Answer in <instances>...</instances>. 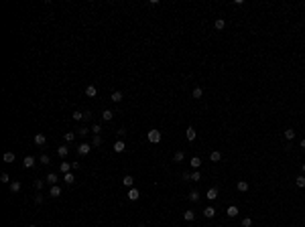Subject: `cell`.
Wrapping results in <instances>:
<instances>
[{"label": "cell", "mask_w": 305, "mask_h": 227, "mask_svg": "<svg viewBox=\"0 0 305 227\" xmlns=\"http://www.w3.org/2000/svg\"><path fill=\"white\" fill-rule=\"evenodd\" d=\"M149 142H153V144H159L161 142V132L159 130H149Z\"/></svg>", "instance_id": "obj_1"}, {"label": "cell", "mask_w": 305, "mask_h": 227, "mask_svg": "<svg viewBox=\"0 0 305 227\" xmlns=\"http://www.w3.org/2000/svg\"><path fill=\"white\" fill-rule=\"evenodd\" d=\"M89 150H92V144H86V142L77 146V154H80V156H87Z\"/></svg>", "instance_id": "obj_2"}, {"label": "cell", "mask_w": 305, "mask_h": 227, "mask_svg": "<svg viewBox=\"0 0 305 227\" xmlns=\"http://www.w3.org/2000/svg\"><path fill=\"white\" fill-rule=\"evenodd\" d=\"M45 181H47V182H49V184H51V186H53V184H57V181H59V177H57V173H49V175L45 177Z\"/></svg>", "instance_id": "obj_3"}, {"label": "cell", "mask_w": 305, "mask_h": 227, "mask_svg": "<svg viewBox=\"0 0 305 227\" xmlns=\"http://www.w3.org/2000/svg\"><path fill=\"white\" fill-rule=\"evenodd\" d=\"M23 166H25V168H33V166H35V158H33V156H25V158H23Z\"/></svg>", "instance_id": "obj_4"}, {"label": "cell", "mask_w": 305, "mask_h": 227, "mask_svg": "<svg viewBox=\"0 0 305 227\" xmlns=\"http://www.w3.org/2000/svg\"><path fill=\"white\" fill-rule=\"evenodd\" d=\"M226 213H228V217H236V215H238V213H240V209H238V207H236V205H230V207H228V211H226Z\"/></svg>", "instance_id": "obj_5"}, {"label": "cell", "mask_w": 305, "mask_h": 227, "mask_svg": "<svg viewBox=\"0 0 305 227\" xmlns=\"http://www.w3.org/2000/svg\"><path fill=\"white\" fill-rule=\"evenodd\" d=\"M214 215H216V209H214V207H206V209H204V217H206V219H212Z\"/></svg>", "instance_id": "obj_6"}, {"label": "cell", "mask_w": 305, "mask_h": 227, "mask_svg": "<svg viewBox=\"0 0 305 227\" xmlns=\"http://www.w3.org/2000/svg\"><path fill=\"white\" fill-rule=\"evenodd\" d=\"M185 136H187V140H189V142H193V140H195V136H197V134H195V130H193V128H191V126H189V128H187V130H185Z\"/></svg>", "instance_id": "obj_7"}, {"label": "cell", "mask_w": 305, "mask_h": 227, "mask_svg": "<svg viewBox=\"0 0 305 227\" xmlns=\"http://www.w3.org/2000/svg\"><path fill=\"white\" fill-rule=\"evenodd\" d=\"M122 97H124V95H122V91H114V93L110 95V99H112V101H116V103H120V101H122Z\"/></svg>", "instance_id": "obj_8"}, {"label": "cell", "mask_w": 305, "mask_h": 227, "mask_svg": "<svg viewBox=\"0 0 305 227\" xmlns=\"http://www.w3.org/2000/svg\"><path fill=\"white\" fill-rule=\"evenodd\" d=\"M112 118H114V112H110V110H104V112H102V120H104V122H110Z\"/></svg>", "instance_id": "obj_9"}, {"label": "cell", "mask_w": 305, "mask_h": 227, "mask_svg": "<svg viewBox=\"0 0 305 227\" xmlns=\"http://www.w3.org/2000/svg\"><path fill=\"white\" fill-rule=\"evenodd\" d=\"M124 148H126L124 140H116V144H114V150H116V152H124Z\"/></svg>", "instance_id": "obj_10"}, {"label": "cell", "mask_w": 305, "mask_h": 227, "mask_svg": "<svg viewBox=\"0 0 305 227\" xmlns=\"http://www.w3.org/2000/svg\"><path fill=\"white\" fill-rule=\"evenodd\" d=\"M49 195H51V197H61V189H59L57 184H53V186L49 189Z\"/></svg>", "instance_id": "obj_11"}, {"label": "cell", "mask_w": 305, "mask_h": 227, "mask_svg": "<svg viewBox=\"0 0 305 227\" xmlns=\"http://www.w3.org/2000/svg\"><path fill=\"white\" fill-rule=\"evenodd\" d=\"M208 199H210V201H216V199H218V189H216V186H212V189L208 191Z\"/></svg>", "instance_id": "obj_12"}, {"label": "cell", "mask_w": 305, "mask_h": 227, "mask_svg": "<svg viewBox=\"0 0 305 227\" xmlns=\"http://www.w3.org/2000/svg\"><path fill=\"white\" fill-rule=\"evenodd\" d=\"M86 95L87 97H96V95H98V89H96L94 85H87L86 87Z\"/></svg>", "instance_id": "obj_13"}, {"label": "cell", "mask_w": 305, "mask_h": 227, "mask_svg": "<svg viewBox=\"0 0 305 227\" xmlns=\"http://www.w3.org/2000/svg\"><path fill=\"white\" fill-rule=\"evenodd\" d=\"M236 189H238L240 193H246V191H248V182H246V181H238Z\"/></svg>", "instance_id": "obj_14"}, {"label": "cell", "mask_w": 305, "mask_h": 227, "mask_svg": "<svg viewBox=\"0 0 305 227\" xmlns=\"http://www.w3.org/2000/svg\"><path fill=\"white\" fill-rule=\"evenodd\" d=\"M138 197H140V193H138V189H130V191H128V199H130V201H136Z\"/></svg>", "instance_id": "obj_15"}, {"label": "cell", "mask_w": 305, "mask_h": 227, "mask_svg": "<svg viewBox=\"0 0 305 227\" xmlns=\"http://www.w3.org/2000/svg\"><path fill=\"white\" fill-rule=\"evenodd\" d=\"M67 152H69V148H67V146H59V148H57L59 158H65V156H67Z\"/></svg>", "instance_id": "obj_16"}, {"label": "cell", "mask_w": 305, "mask_h": 227, "mask_svg": "<svg viewBox=\"0 0 305 227\" xmlns=\"http://www.w3.org/2000/svg\"><path fill=\"white\" fill-rule=\"evenodd\" d=\"M201 95H204V89H201V87H195V89L191 91V97H193V99H199Z\"/></svg>", "instance_id": "obj_17"}, {"label": "cell", "mask_w": 305, "mask_h": 227, "mask_svg": "<svg viewBox=\"0 0 305 227\" xmlns=\"http://www.w3.org/2000/svg\"><path fill=\"white\" fill-rule=\"evenodd\" d=\"M20 191V182L18 181H12L10 182V193H18Z\"/></svg>", "instance_id": "obj_18"}, {"label": "cell", "mask_w": 305, "mask_h": 227, "mask_svg": "<svg viewBox=\"0 0 305 227\" xmlns=\"http://www.w3.org/2000/svg\"><path fill=\"white\" fill-rule=\"evenodd\" d=\"M63 181L67 182V184H73V181H75V177H73V173H67V175H63Z\"/></svg>", "instance_id": "obj_19"}, {"label": "cell", "mask_w": 305, "mask_h": 227, "mask_svg": "<svg viewBox=\"0 0 305 227\" xmlns=\"http://www.w3.org/2000/svg\"><path fill=\"white\" fill-rule=\"evenodd\" d=\"M132 182H134V179H132V177H128V175L122 179V184H124V186H128V189H132Z\"/></svg>", "instance_id": "obj_20"}, {"label": "cell", "mask_w": 305, "mask_h": 227, "mask_svg": "<svg viewBox=\"0 0 305 227\" xmlns=\"http://www.w3.org/2000/svg\"><path fill=\"white\" fill-rule=\"evenodd\" d=\"M191 166H193V168H199V166H201V158H199V156H193V158H191Z\"/></svg>", "instance_id": "obj_21"}, {"label": "cell", "mask_w": 305, "mask_h": 227, "mask_svg": "<svg viewBox=\"0 0 305 227\" xmlns=\"http://www.w3.org/2000/svg\"><path fill=\"white\" fill-rule=\"evenodd\" d=\"M183 219H185V221H193V219H195V213H193V211H185V213H183Z\"/></svg>", "instance_id": "obj_22"}, {"label": "cell", "mask_w": 305, "mask_h": 227, "mask_svg": "<svg viewBox=\"0 0 305 227\" xmlns=\"http://www.w3.org/2000/svg\"><path fill=\"white\" fill-rule=\"evenodd\" d=\"M35 144H37V146H43L45 144V134H37V136H35Z\"/></svg>", "instance_id": "obj_23"}, {"label": "cell", "mask_w": 305, "mask_h": 227, "mask_svg": "<svg viewBox=\"0 0 305 227\" xmlns=\"http://www.w3.org/2000/svg\"><path fill=\"white\" fill-rule=\"evenodd\" d=\"M210 160H212V162H218V160H222V154H220L218 150L212 152V154H210Z\"/></svg>", "instance_id": "obj_24"}, {"label": "cell", "mask_w": 305, "mask_h": 227, "mask_svg": "<svg viewBox=\"0 0 305 227\" xmlns=\"http://www.w3.org/2000/svg\"><path fill=\"white\" fill-rule=\"evenodd\" d=\"M2 158H4V162H14V152H6Z\"/></svg>", "instance_id": "obj_25"}, {"label": "cell", "mask_w": 305, "mask_h": 227, "mask_svg": "<svg viewBox=\"0 0 305 227\" xmlns=\"http://www.w3.org/2000/svg\"><path fill=\"white\" fill-rule=\"evenodd\" d=\"M61 173H63V175L71 173V164H67V162H61Z\"/></svg>", "instance_id": "obj_26"}, {"label": "cell", "mask_w": 305, "mask_h": 227, "mask_svg": "<svg viewBox=\"0 0 305 227\" xmlns=\"http://www.w3.org/2000/svg\"><path fill=\"white\" fill-rule=\"evenodd\" d=\"M183 158H185V154H183L181 150H177V152H175V156H173V160H175V162H181Z\"/></svg>", "instance_id": "obj_27"}, {"label": "cell", "mask_w": 305, "mask_h": 227, "mask_svg": "<svg viewBox=\"0 0 305 227\" xmlns=\"http://www.w3.org/2000/svg\"><path fill=\"white\" fill-rule=\"evenodd\" d=\"M285 138H287V140L291 142V140L295 138V130H291V128H289V130H285Z\"/></svg>", "instance_id": "obj_28"}, {"label": "cell", "mask_w": 305, "mask_h": 227, "mask_svg": "<svg viewBox=\"0 0 305 227\" xmlns=\"http://www.w3.org/2000/svg\"><path fill=\"white\" fill-rule=\"evenodd\" d=\"M214 27H216V29H218V31H222V29H224V27H226V20H224V18H218V20H216V24H214Z\"/></svg>", "instance_id": "obj_29"}, {"label": "cell", "mask_w": 305, "mask_h": 227, "mask_svg": "<svg viewBox=\"0 0 305 227\" xmlns=\"http://www.w3.org/2000/svg\"><path fill=\"white\" fill-rule=\"evenodd\" d=\"M295 182H297V186H299V189H303V186H305V175L297 177V181H295Z\"/></svg>", "instance_id": "obj_30"}, {"label": "cell", "mask_w": 305, "mask_h": 227, "mask_svg": "<svg viewBox=\"0 0 305 227\" xmlns=\"http://www.w3.org/2000/svg\"><path fill=\"white\" fill-rule=\"evenodd\" d=\"M71 118H73L75 122H80V120H84V114H82V112H73V114H71Z\"/></svg>", "instance_id": "obj_31"}, {"label": "cell", "mask_w": 305, "mask_h": 227, "mask_svg": "<svg viewBox=\"0 0 305 227\" xmlns=\"http://www.w3.org/2000/svg\"><path fill=\"white\" fill-rule=\"evenodd\" d=\"M92 132H94V136H100V132H102V126H100V124H94Z\"/></svg>", "instance_id": "obj_32"}, {"label": "cell", "mask_w": 305, "mask_h": 227, "mask_svg": "<svg viewBox=\"0 0 305 227\" xmlns=\"http://www.w3.org/2000/svg\"><path fill=\"white\" fill-rule=\"evenodd\" d=\"M189 199H191L193 203H195V201H199V193H197V191H191V193H189Z\"/></svg>", "instance_id": "obj_33"}, {"label": "cell", "mask_w": 305, "mask_h": 227, "mask_svg": "<svg viewBox=\"0 0 305 227\" xmlns=\"http://www.w3.org/2000/svg\"><path fill=\"white\" fill-rule=\"evenodd\" d=\"M189 181H201V175L195 170V173H191V177H189Z\"/></svg>", "instance_id": "obj_34"}, {"label": "cell", "mask_w": 305, "mask_h": 227, "mask_svg": "<svg viewBox=\"0 0 305 227\" xmlns=\"http://www.w3.org/2000/svg\"><path fill=\"white\" fill-rule=\"evenodd\" d=\"M252 225V219H250V217H244V219H242V227H250Z\"/></svg>", "instance_id": "obj_35"}, {"label": "cell", "mask_w": 305, "mask_h": 227, "mask_svg": "<svg viewBox=\"0 0 305 227\" xmlns=\"http://www.w3.org/2000/svg\"><path fill=\"white\" fill-rule=\"evenodd\" d=\"M0 181H2V182H10V177H8V173H2V175H0Z\"/></svg>", "instance_id": "obj_36"}, {"label": "cell", "mask_w": 305, "mask_h": 227, "mask_svg": "<svg viewBox=\"0 0 305 227\" xmlns=\"http://www.w3.org/2000/svg\"><path fill=\"white\" fill-rule=\"evenodd\" d=\"M73 138H75L73 132H67V134H65V142H73Z\"/></svg>", "instance_id": "obj_37"}, {"label": "cell", "mask_w": 305, "mask_h": 227, "mask_svg": "<svg viewBox=\"0 0 305 227\" xmlns=\"http://www.w3.org/2000/svg\"><path fill=\"white\" fill-rule=\"evenodd\" d=\"M39 162H43V164H49V162H51V158H49L47 154H43V156L39 158Z\"/></svg>", "instance_id": "obj_38"}, {"label": "cell", "mask_w": 305, "mask_h": 227, "mask_svg": "<svg viewBox=\"0 0 305 227\" xmlns=\"http://www.w3.org/2000/svg\"><path fill=\"white\" fill-rule=\"evenodd\" d=\"M102 144V138L100 136H94V142H92V146H100Z\"/></svg>", "instance_id": "obj_39"}, {"label": "cell", "mask_w": 305, "mask_h": 227, "mask_svg": "<svg viewBox=\"0 0 305 227\" xmlns=\"http://www.w3.org/2000/svg\"><path fill=\"white\" fill-rule=\"evenodd\" d=\"M35 189H37V191H39V189H43V181H41V179H37V181H35Z\"/></svg>", "instance_id": "obj_40"}, {"label": "cell", "mask_w": 305, "mask_h": 227, "mask_svg": "<svg viewBox=\"0 0 305 227\" xmlns=\"http://www.w3.org/2000/svg\"><path fill=\"white\" fill-rule=\"evenodd\" d=\"M124 134H126V130H124V128H120V130H118V140H122Z\"/></svg>", "instance_id": "obj_41"}, {"label": "cell", "mask_w": 305, "mask_h": 227, "mask_svg": "<svg viewBox=\"0 0 305 227\" xmlns=\"http://www.w3.org/2000/svg\"><path fill=\"white\" fill-rule=\"evenodd\" d=\"M77 132H80V136H86V134H87V132H89V130H87V128H80Z\"/></svg>", "instance_id": "obj_42"}, {"label": "cell", "mask_w": 305, "mask_h": 227, "mask_svg": "<svg viewBox=\"0 0 305 227\" xmlns=\"http://www.w3.org/2000/svg\"><path fill=\"white\" fill-rule=\"evenodd\" d=\"M35 203H43V195H37L35 197Z\"/></svg>", "instance_id": "obj_43"}, {"label": "cell", "mask_w": 305, "mask_h": 227, "mask_svg": "<svg viewBox=\"0 0 305 227\" xmlns=\"http://www.w3.org/2000/svg\"><path fill=\"white\" fill-rule=\"evenodd\" d=\"M299 146H301V148H303V150H305V138H303V140H301V144H299Z\"/></svg>", "instance_id": "obj_44"}, {"label": "cell", "mask_w": 305, "mask_h": 227, "mask_svg": "<svg viewBox=\"0 0 305 227\" xmlns=\"http://www.w3.org/2000/svg\"><path fill=\"white\" fill-rule=\"evenodd\" d=\"M301 170H303V175H305V164H303V166H301Z\"/></svg>", "instance_id": "obj_45"}, {"label": "cell", "mask_w": 305, "mask_h": 227, "mask_svg": "<svg viewBox=\"0 0 305 227\" xmlns=\"http://www.w3.org/2000/svg\"><path fill=\"white\" fill-rule=\"evenodd\" d=\"M29 227H37V225H29Z\"/></svg>", "instance_id": "obj_46"}, {"label": "cell", "mask_w": 305, "mask_h": 227, "mask_svg": "<svg viewBox=\"0 0 305 227\" xmlns=\"http://www.w3.org/2000/svg\"><path fill=\"white\" fill-rule=\"evenodd\" d=\"M138 227H144V225H138Z\"/></svg>", "instance_id": "obj_47"}]
</instances>
